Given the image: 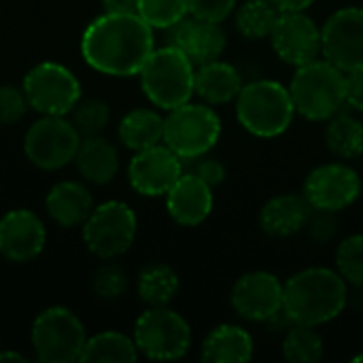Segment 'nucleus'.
<instances>
[{
  "label": "nucleus",
  "instance_id": "1",
  "mask_svg": "<svg viewBox=\"0 0 363 363\" xmlns=\"http://www.w3.org/2000/svg\"><path fill=\"white\" fill-rule=\"evenodd\" d=\"M153 49V28L138 13L104 11L81 36L83 60L108 77L138 74Z\"/></svg>",
  "mask_w": 363,
  "mask_h": 363
},
{
  "label": "nucleus",
  "instance_id": "2",
  "mask_svg": "<svg viewBox=\"0 0 363 363\" xmlns=\"http://www.w3.org/2000/svg\"><path fill=\"white\" fill-rule=\"evenodd\" d=\"M349 304V283L338 270L304 268L285 281L283 311L294 323L321 328L338 319Z\"/></svg>",
  "mask_w": 363,
  "mask_h": 363
},
{
  "label": "nucleus",
  "instance_id": "3",
  "mask_svg": "<svg viewBox=\"0 0 363 363\" xmlns=\"http://www.w3.org/2000/svg\"><path fill=\"white\" fill-rule=\"evenodd\" d=\"M287 87L296 113L308 121H330L347 104V72L325 57L298 66Z\"/></svg>",
  "mask_w": 363,
  "mask_h": 363
},
{
  "label": "nucleus",
  "instance_id": "4",
  "mask_svg": "<svg viewBox=\"0 0 363 363\" xmlns=\"http://www.w3.org/2000/svg\"><path fill=\"white\" fill-rule=\"evenodd\" d=\"M234 102L238 123L257 138H277L285 134L296 117L289 87L272 79L245 83Z\"/></svg>",
  "mask_w": 363,
  "mask_h": 363
},
{
  "label": "nucleus",
  "instance_id": "5",
  "mask_svg": "<svg viewBox=\"0 0 363 363\" xmlns=\"http://www.w3.org/2000/svg\"><path fill=\"white\" fill-rule=\"evenodd\" d=\"M140 87L149 102L162 111H172L191 100L196 66L172 45L153 49L143 70L138 72Z\"/></svg>",
  "mask_w": 363,
  "mask_h": 363
},
{
  "label": "nucleus",
  "instance_id": "6",
  "mask_svg": "<svg viewBox=\"0 0 363 363\" xmlns=\"http://www.w3.org/2000/svg\"><path fill=\"white\" fill-rule=\"evenodd\" d=\"M221 119L211 104L185 102L164 117V145L183 162L198 160L219 143Z\"/></svg>",
  "mask_w": 363,
  "mask_h": 363
},
{
  "label": "nucleus",
  "instance_id": "7",
  "mask_svg": "<svg viewBox=\"0 0 363 363\" xmlns=\"http://www.w3.org/2000/svg\"><path fill=\"white\" fill-rule=\"evenodd\" d=\"M138 353L155 362L183 359L191 349V328L187 319L168 306H149L134 323Z\"/></svg>",
  "mask_w": 363,
  "mask_h": 363
},
{
  "label": "nucleus",
  "instance_id": "8",
  "mask_svg": "<svg viewBox=\"0 0 363 363\" xmlns=\"http://www.w3.org/2000/svg\"><path fill=\"white\" fill-rule=\"evenodd\" d=\"M30 340L38 362L72 363L81 359L87 332L70 308L51 306L34 319Z\"/></svg>",
  "mask_w": 363,
  "mask_h": 363
},
{
  "label": "nucleus",
  "instance_id": "9",
  "mask_svg": "<svg viewBox=\"0 0 363 363\" xmlns=\"http://www.w3.org/2000/svg\"><path fill=\"white\" fill-rule=\"evenodd\" d=\"M136 230L138 219L132 206L121 200H108L94 206L91 215L83 223V240L91 255L108 262L132 249Z\"/></svg>",
  "mask_w": 363,
  "mask_h": 363
},
{
  "label": "nucleus",
  "instance_id": "10",
  "mask_svg": "<svg viewBox=\"0 0 363 363\" xmlns=\"http://www.w3.org/2000/svg\"><path fill=\"white\" fill-rule=\"evenodd\" d=\"M81 134L64 115H43L23 136V153L40 170H60L74 162Z\"/></svg>",
  "mask_w": 363,
  "mask_h": 363
},
{
  "label": "nucleus",
  "instance_id": "11",
  "mask_svg": "<svg viewBox=\"0 0 363 363\" xmlns=\"http://www.w3.org/2000/svg\"><path fill=\"white\" fill-rule=\"evenodd\" d=\"M23 94L30 108L40 115H68L81 100V83L70 68L57 62H40L23 77Z\"/></svg>",
  "mask_w": 363,
  "mask_h": 363
},
{
  "label": "nucleus",
  "instance_id": "12",
  "mask_svg": "<svg viewBox=\"0 0 363 363\" xmlns=\"http://www.w3.org/2000/svg\"><path fill=\"white\" fill-rule=\"evenodd\" d=\"M363 181L347 162H330L313 168L302 185V196L317 211L340 213L362 198Z\"/></svg>",
  "mask_w": 363,
  "mask_h": 363
},
{
  "label": "nucleus",
  "instance_id": "13",
  "mask_svg": "<svg viewBox=\"0 0 363 363\" xmlns=\"http://www.w3.org/2000/svg\"><path fill=\"white\" fill-rule=\"evenodd\" d=\"M285 283L268 270H253L236 279L230 291L232 311L249 323H268L283 311Z\"/></svg>",
  "mask_w": 363,
  "mask_h": 363
},
{
  "label": "nucleus",
  "instance_id": "14",
  "mask_svg": "<svg viewBox=\"0 0 363 363\" xmlns=\"http://www.w3.org/2000/svg\"><path fill=\"white\" fill-rule=\"evenodd\" d=\"M321 55L351 72L363 66V9L342 6L321 26Z\"/></svg>",
  "mask_w": 363,
  "mask_h": 363
},
{
  "label": "nucleus",
  "instance_id": "15",
  "mask_svg": "<svg viewBox=\"0 0 363 363\" xmlns=\"http://www.w3.org/2000/svg\"><path fill=\"white\" fill-rule=\"evenodd\" d=\"M270 45L281 62L298 68L321 55V28L306 11H287L279 15Z\"/></svg>",
  "mask_w": 363,
  "mask_h": 363
},
{
  "label": "nucleus",
  "instance_id": "16",
  "mask_svg": "<svg viewBox=\"0 0 363 363\" xmlns=\"http://www.w3.org/2000/svg\"><path fill=\"white\" fill-rule=\"evenodd\" d=\"M185 172V162L166 145H153L136 151L128 164V181L132 189L145 198H160Z\"/></svg>",
  "mask_w": 363,
  "mask_h": 363
},
{
  "label": "nucleus",
  "instance_id": "17",
  "mask_svg": "<svg viewBox=\"0 0 363 363\" xmlns=\"http://www.w3.org/2000/svg\"><path fill=\"white\" fill-rule=\"evenodd\" d=\"M166 45L183 51L194 66H202L223 55L228 47V36L221 28V21L202 19L189 13L179 23L166 30Z\"/></svg>",
  "mask_w": 363,
  "mask_h": 363
},
{
  "label": "nucleus",
  "instance_id": "18",
  "mask_svg": "<svg viewBox=\"0 0 363 363\" xmlns=\"http://www.w3.org/2000/svg\"><path fill=\"white\" fill-rule=\"evenodd\" d=\"M47 242L40 217L28 208H13L0 217V255L13 264L36 259Z\"/></svg>",
  "mask_w": 363,
  "mask_h": 363
},
{
  "label": "nucleus",
  "instance_id": "19",
  "mask_svg": "<svg viewBox=\"0 0 363 363\" xmlns=\"http://www.w3.org/2000/svg\"><path fill=\"white\" fill-rule=\"evenodd\" d=\"M164 198L170 219L183 228L202 225L215 206L213 187L194 172H183Z\"/></svg>",
  "mask_w": 363,
  "mask_h": 363
},
{
  "label": "nucleus",
  "instance_id": "20",
  "mask_svg": "<svg viewBox=\"0 0 363 363\" xmlns=\"http://www.w3.org/2000/svg\"><path fill=\"white\" fill-rule=\"evenodd\" d=\"M313 206L302 194H279L259 211V228L270 238H291L304 232Z\"/></svg>",
  "mask_w": 363,
  "mask_h": 363
},
{
  "label": "nucleus",
  "instance_id": "21",
  "mask_svg": "<svg viewBox=\"0 0 363 363\" xmlns=\"http://www.w3.org/2000/svg\"><path fill=\"white\" fill-rule=\"evenodd\" d=\"M255 355L253 336L236 323L213 328L200 347V359L206 363H247Z\"/></svg>",
  "mask_w": 363,
  "mask_h": 363
},
{
  "label": "nucleus",
  "instance_id": "22",
  "mask_svg": "<svg viewBox=\"0 0 363 363\" xmlns=\"http://www.w3.org/2000/svg\"><path fill=\"white\" fill-rule=\"evenodd\" d=\"M94 206L96 204L91 191L79 181H60L49 189L45 198V208L49 217L62 228L83 225Z\"/></svg>",
  "mask_w": 363,
  "mask_h": 363
},
{
  "label": "nucleus",
  "instance_id": "23",
  "mask_svg": "<svg viewBox=\"0 0 363 363\" xmlns=\"http://www.w3.org/2000/svg\"><path fill=\"white\" fill-rule=\"evenodd\" d=\"M245 81L240 70L230 64L219 60H213L208 64L196 66V77H194V91L200 96L206 104H228L236 100L240 94Z\"/></svg>",
  "mask_w": 363,
  "mask_h": 363
},
{
  "label": "nucleus",
  "instance_id": "24",
  "mask_svg": "<svg viewBox=\"0 0 363 363\" xmlns=\"http://www.w3.org/2000/svg\"><path fill=\"white\" fill-rule=\"evenodd\" d=\"M74 166L85 181L94 185H106L119 172V151L108 138L100 134L85 136L79 143Z\"/></svg>",
  "mask_w": 363,
  "mask_h": 363
},
{
  "label": "nucleus",
  "instance_id": "25",
  "mask_svg": "<svg viewBox=\"0 0 363 363\" xmlns=\"http://www.w3.org/2000/svg\"><path fill=\"white\" fill-rule=\"evenodd\" d=\"M119 140L130 151H143L164 143V117L153 108H132L117 128Z\"/></svg>",
  "mask_w": 363,
  "mask_h": 363
},
{
  "label": "nucleus",
  "instance_id": "26",
  "mask_svg": "<svg viewBox=\"0 0 363 363\" xmlns=\"http://www.w3.org/2000/svg\"><path fill=\"white\" fill-rule=\"evenodd\" d=\"M181 289V279L174 268L162 262L147 264L136 279L138 298L147 306H168Z\"/></svg>",
  "mask_w": 363,
  "mask_h": 363
},
{
  "label": "nucleus",
  "instance_id": "27",
  "mask_svg": "<svg viewBox=\"0 0 363 363\" xmlns=\"http://www.w3.org/2000/svg\"><path fill=\"white\" fill-rule=\"evenodd\" d=\"M138 347L134 338L121 332H100L96 336H87L79 362L96 363H132L138 359Z\"/></svg>",
  "mask_w": 363,
  "mask_h": 363
},
{
  "label": "nucleus",
  "instance_id": "28",
  "mask_svg": "<svg viewBox=\"0 0 363 363\" xmlns=\"http://www.w3.org/2000/svg\"><path fill=\"white\" fill-rule=\"evenodd\" d=\"M325 147L332 155L342 162L357 160L363 155V123L342 111L328 121L325 128Z\"/></svg>",
  "mask_w": 363,
  "mask_h": 363
},
{
  "label": "nucleus",
  "instance_id": "29",
  "mask_svg": "<svg viewBox=\"0 0 363 363\" xmlns=\"http://www.w3.org/2000/svg\"><path fill=\"white\" fill-rule=\"evenodd\" d=\"M281 11L270 0H245L234 9L236 32L247 40L270 38Z\"/></svg>",
  "mask_w": 363,
  "mask_h": 363
},
{
  "label": "nucleus",
  "instance_id": "30",
  "mask_svg": "<svg viewBox=\"0 0 363 363\" xmlns=\"http://www.w3.org/2000/svg\"><path fill=\"white\" fill-rule=\"evenodd\" d=\"M283 355L291 363H319L325 355V345L317 328L294 323L285 332Z\"/></svg>",
  "mask_w": 363,
  "mask_h": 363
},
{
  "label": "nucleus",
  "instance_id": "31",
  "mask_svg": "<svg viewBox=\"0 0 363 363\" xmlns=\"http://www.w3.org/2000/svg\"><path fill=\"white\" fill-rule=\"evenodd\" d=\"M68 115L81 138L98 136L111 121V106L100 98H81Z\"/></svg>",
  "mask_w": 363,
  "mask_h": 363
},
{
  "label": "nucleus",
  "instance_id": "32",
  "mask_svg": "<svg viewBox=\"0 0 363 363\" xmlns=\"http://www.w3.org/2000/svg\"><path fill=\"white\" fill-rule=\"evenodd\" d=\"M136 13L153 30H168L189 15V4L187 0H138Z\"/></svg>",
  "mask_w": 363,
  "mask_h": 363
},
{
  "label": "nucleus",
  "instance_id": "33",
  "mask_svg": "<svg viewBox=\"0 0 363 363\" xmlns=\"http://www.w3.org/2000/svg\"><path fill=\"white\" fill-rule=\"evenodd\" d=\"M336 270L351 287L363 291V234H351L338 245Z\"/></svg>",
  "mask_w": 363,
  "mask_h": 363
},
{
  "label": "nucleus",
  "instance_id": "34",
  "mask_svg": "<svg viewBox=\"0 0 363 363\" xmlns=\"http://www.w3.org/2000/svg\"><path fill=\"white\" fill-rule=\"evenodd\" d=\"M128 285H130L128 272L119 264H111V262L108 264H102L94 272V279H91L94 296L98 300H104V302L119 300L128 291Z\"/></svg>",
  "mask_w": 363,
  "mask_h": 363
},
{
  "label": "nucleus",
  "instance_id": "35",
  "mask_svg": "<svg viewBox=\"0 0 363 363\" xmlns=\"http://www.w3.org/2000/svg\"><path fill=\"white\" fill-rule=\"evenodd\" d=\"M30 108L23 87L17 85H0V125H9L19 121Z\"/></svg>",
  "mask_w": 363,
  "mask_h": 363
},
{
  "label": "nucleus",
  "instance_id": "36",
  "mask_svg": "<svg viewBox=\"0 0 363 363\" xmlns=\"http://www.w3.org/2000/svg\"><path fill=\"white\" fill-rule=\"evenodd\" d=\"M306 236L317 242V245H328L336 238L338 234V217L336 213L332 211H317L313 208L311 217H308V223L304 228Z\"/></svg>",
  "mask_w": 363,
  "mask_h": 363
},
{
  "label": "nucleus",
  "instance_id": "37",
  "mask_svg": "<svg viewBox=\"0 0 363 363\" xmlns=\"http://www.w3.org/2000/svg\"><path fill=\"white\" fill-rule=\"evenodd\" d=\"M189 4V13L196 15V17H202V19H211V21H225L238 0H187Z\"/></svg>",
  "mask_w": 363,
  "mask_h": 363
},
{
  "label": "nucleus",
  "instance_id": "38",
  "mask_svg": "<svg viewBox=\"0 0 363 363\" xmlns=\"http://www.w3.org/2000/svg\"><path fill=\"white\" fill-rule=\"evenodd\" d=\"M191 162H194V168L189 172H194L196 177H200L213 189L219 187L225 181V177H228V170H225L223 162H219L217 157H208V153L202 155V157H198V160H191Z\"/></svg>",
  "mask_w": 363,
  "mask_h": 363
},
{
  "label": "nucleus",
  "instance_id": "39",
  "mask_svg": "<svg viewBox=\"0 0 363 363\" xmlns=\"http://www.w3.org/2000/svg\"><path fill=\"white\" fill-rule=\"evenodd\" d=\"M347 104L363 113V66L347 72Z\"/></svg>",
  "mask_w": 363,
  "mask_h": 363
},
{
  "label": "nucleus",
  "instance_id": "40",
  "mask_svg": "<svg viewBox=\"0 0 363 363\" xmlns=\"http://www.w3.org/2000/svg\"><path fill=\"white\" fill-rule=\"evenodd\" d=\"M102 6L108 13H136L138 0H102Z\"/></svg>",
  "mask_w": 363,
  "mask_h": 363
},
{
  "label": "nucleus",
  "instance_id": "41",
  "mask_svg": "<svg viewBox=\"0 0 363 363\" xmlns=\"http://www.w3.org/2000/svg\"><path fill=\"white\" fill-rule=\"evenodd\" d=\"M270 2L281 13H287V11H308L315 0H270Z\"/></svg>",
  "mask_w": 363,
  "mask_h": 363
},
{
  "label": "nucleus",
  "instance_id": "42",
  "mask_svg": "<svg viewBox=\"0 0 363 363\" xmlns=\"http://www.w3.org/2000/svg\"><path fill=\"white\" fill-rule=\"evenodd\" d=\"M2 359H17V362H26V357H23V355L13 353V351H0V362H2Z\"/></svg>",
  "mask_w": 363,
  "mask_h": 363
},
{
  "label": "nucleus",
  "instance_id": "43",
  "mask_svg": "<svg viewBox=\"0 0 363 363\" xmlns=\"http://www.w3.org/2000/svg\"><path fill=\"white\" fill-rule=\"evenodd\" d=\"M353 362L363 363V351H362V353H357V355H353Z\"/></svg>",
  "mask_w": 363,
  "mask_h": 363
},
{
  "label": "nucleus",
  "instance_id": "44",
  "mask_svg": "<svg viewBox=\"0 0 363 363\" xmlns=\"http://www.w3.org/2000/svg\"><path fill=\"white\" fill-rule=\"evenodd\" d=\"M362 196H363V187H362Z\"/></svg>",
  "mask_w": 363,
  "mask_h": 363
}]
</instances>
